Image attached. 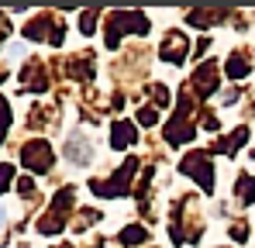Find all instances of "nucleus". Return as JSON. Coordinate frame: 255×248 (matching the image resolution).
Segmentation results:
<instances>
[{"label":"nucleus","instance_id":"1","mask_svg":"<svg viewBox=\"0 0 255 248\" xmlns=\"http://www.w3.org/2000/svg\"><path fill=\"white\" fill-rule=\"evenodd\" d=\"M7 176H10V169H0V190H7L3 183H7Z\"/></svg>","mask_w":255,"mask_h":248},{"label":"nucleus","instance_id":"2","mask_svg":"<svg viewBox=\"0 0 255 248\" xmlns=\"http://www.w3.org/2000/svg\"><path fill=\"white\" fill-rule=\"evenodd\" d=\"M0 224H3V210H0Z\"/></svg>","mask_w":255,"mask_h":248}]
</instances>
